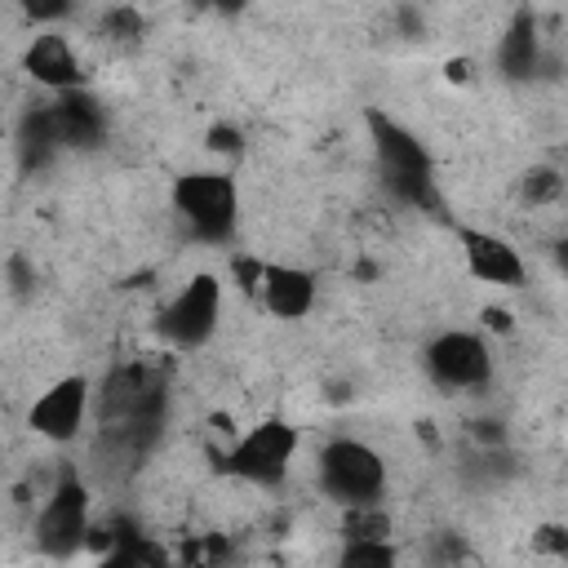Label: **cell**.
Instances as JSON below:
<instances>
[{
  "mask_svg": "<svg viewBox=\"0 0 568 568\" xmlns=\"http://www.w3.org/2000/svg\"><path fill=\"white\" fill-rule=\"evenodd\" d=\"M164 422V377L151 364H120L102 377L98 390V430L102 444L129 462L146 453Z\"/></svg>",
  "mask_w": 568,
  "mask_h": 568,
  "instance_id": "1",
  "label": "cell"
},
{
  "mask_svg": "<svg viewBox=\"0 0 568 568\" xmlns=\"http://www.w3.org/2000/svg\"><path fill=\"white\" fill-rule=\"evenodd\" d=\"M364 124H368L373 160H377L382 182L390 186V195H399L404 204H417V209H439L426 142L413 129H404L395 115H386V111H368Z\"/></svg>",
  "mask_w": 568,
  "mask_h": 568,
  "instance_id": "2",
  "label": "cell"
},
{
  "mask_svg": "<svg viewBox=\"0 0 568 568\" xmlns=\"http://www.w3.org/2000/svg\"><path fill=\"white\" fill-rule=\"evenodd\" d=\"M173 213L200 244H231L240 231V186L226 169H186L173 178Z\"/></svg>",
  "mask_w": 568,
  "mask_h": 568,
  "instance_id": "3",
  "label": "cell"
},
{
  "mask_svg": "<svg viewBox=\"0 0 568 568\" xmlns=\"http://www.w3.org/2000/svg\"><path fill=\"white\" fill-rule=\"evenodd\" d=\"M386 479H390L386 457L368 439L333 435L315 453V484L342 510H351V506H382Z\"/></svg>",
  "mask_w": 568,
  "mask_h": 568,
  "instance_id": "4",
  "label": "cell"
},
{
  "mask_svg": "<svg viewBox=\"0 0 568 568\" xmlns=\"http://www.w3.org/2000/svg\"><path fill=\"white\" fill-rule=\"evenodd\" d=\"M36 550L44 559H71L89 546V532H93V501H89V488L75 470H62L53 479V488L40 497V510H36Z\"/></svg>",
  "mask_w": 568,
  "mask_h": 568,
  "instance_id": "5",
  "label": "cell"
},
{
  "mask_svg": "<svg viewBox=\"0 0 568 568\" xmlns=\"http://www.w3.org/2000/svg\"><path fill=\"white\" fill-rule=\"evenodd\" d=\"M222 306H226V288L222 275L213 271H195L155 315V333L169 351H200L213 342L217 324H222Z\"/></svg>",
  "mask_w": 568,
  "mask_h": 568,
  "instance_id": "6",
  "label": "cell"
},
{
  "mask_svg": "<svg viewBox=\"0 0 568 568\" xmlns=\"http://www.w3.org/2000/svg\"><path fill=\"white\" fill-rule=\"evenodd\" d=\"M422 368L444 395H470L493 382V346L475 328H444L426 342Z\"/></svg>",
  "mask_w": 568,
  "mask_h": 568,
  "instance_id": "7",
  "label": "cell"
},
{
  "mask_svg": "<svg viewBox=\"0 0 568 568\" xmlns=\"http://www.w3.org/2000/svg\"><path fill=\"white\" fill-rule=\"evenodd\" d=\"M297 444H302V435H297L293 422L266 417V422L248 426V430L231 444L226 470H231L240 484H248V488H275V484L288 479L293 457H297Z\"/></svg>",
  "mask_w": 568,
  "mask_h": 568,
  "instance_id": "8",
  "label": "cell"
},
{
  "mask_svg": "<svg viewBox=\"0 0 568 568\" xmlns=\"http://www.w3.org/2000/svg\"><path fill=\"white\" fill-rule=\"evenodd\" d=\"M98 413V390L84 373H67L58 382H49L31 408H27V426L31 435H40L44 444H75L89 426V417Z\"/></svg>",
  "mask_w": 568,
  "mask_h": 568,
  "instance_id": "9",
  "label": "cell"
},
{
  "mask_svg": "<svg viewBox=\"0 0 568 568\" xmlns=\"http://www.w3.org/2000/svg\"><path fill=\"white\" fill-rule=\"evenodd\" d=\"M457 244H462V262H466V275L488 284V288H519L528 266H524V253L497 235V231H479V226H462L457 231Z\"/></svg>",
  "mask_w": 568,
  "mask_h": 568,
  "instance_id": "10",
  "label": "cell"
},
{
  "mask_svg": "<svg viewBox=\"0 0 568 568\" xmlns=\"http://www.w3.org/2000/svg\"><path fill=\"white\" fill-rule=\"evenodd\" d=\"M22 71H27L40 89H49V93L84 89V62H80V53H75V44H71L62 31H53V27H44V31H36V36L27 40V49H22Z\"/></svg>",
  "mask_w": 568,
  "mask_h": 568,
  "instance_id": "11",
  "label": "cell"
},
{
  "mask_svg": "<svg viewBox=\"0 0 568 568\" xmlns=\"http://www.w3.org/2000/svg\"><path fill=\"white\" fill-rule=\"evenodd\" d=\"M257 297H262L266 315H275V320H306V315L315 311V302H320V280H315V271H306V266L266 262V266H262Z\"/></svg>",
  "mask_w": 568,
  "mask_h": 568,
  "instance_id": "12",
  "label": "cell"
},
{
  "mask_svg": "<svg viewBox=\"0 0 568 568\" xmlns=\"http://www.w3.org/2000/svg\"><path fill=\"white\" fill-rule=\"evenodd\" d=\"M49 115H53V129L62 138V146H98L102 133H106V111L98 106V98L89 89H67V93H53L49 98Z\"/></svg>",
  "mask_w": 568,
  "mask_h": 568,
  "instance_id": "13",
  "label": "cell"
},
{
  "mask_svg": "<svg viewBox=\"0 0 568 568\" xmlns=\"http://www.w3.org/2000/svg\"><path fill=\"white\" fill-rule=\"evenodd\" d=\"M497 67L515 84L537 75V67H541V40H537V18L528 9L515 13L510 27L501 31V40H497Z\"/></svg>",
  "mask_w": 568,
  "mask_h": 568,
  "instance_id": "14",
  "label": "cell"
},
{
  "mask_svg": "<svg viewBox=\"0 0 568 568\" xmlns=\"http://www.w3.org/2000/svg\"><path fill=\"white\" fill-rule=\"evenodd\" d=\"M564 173L555 169V164H532V169H524L519 173V200L524 204H532V209H541V204H555L559 195H564Z\"/></svg>",
  "mask_w": 568,
  "mask_h": 568,
  "instance_id": "15",
  "label": "cell"
},
{
  "mask_svg": "<svg viewBox=\"0 0 568 568\" xmlns=\"http://www.w3.org/2000/svg\"><path fill=\"white\" fill-rule=\"evenodd\" d=\"M399 559V550L390 546V537H346V546H342V564H355V568H386V564H395Z\"/></svg>",
  "mask_w": 568,
  "mask_h": 568,
  "instance_id": "16",
  "label": "cell"
},
{
  "mask_svg": "<svg viewBox=\"0 0 568 568\" xmlns=\"http://www.w3.org/2000/svg\"><path fill=\"white\" fill-rule=\"evenodd\" d=\"M102 31H106L111 40H138V36L146 31V22H142V13H138V9L120 4V9H111V13L102 18Z\"/></svg>",
  "mask_w": 568,
  "mask_h": 568,
  "instance_id": "17",
  "label": "cell"
},
{
  "mask_svg": "<svg viewBox=\"0 0 568 568\" xmlns=\"http://www.w3.org/2000/svg\"><path fill=\"white\" fill-rule=\"evenodd\" d=\"M71 4H75V0H22V13H27V22H36V27H58V22L71 13Z\"/></svg>",
  "mask_w": 568,
  "mask_h": 568,
  "instance_id": "18",
  "label": "cell"
},
{
  "mask_svg": "<svg viewBox=\"0 0 568 568\" xmlns=\"http://www.w3.org/2000/svg\"><path fill=\"white\" fill-rule=\"evenodd\" d=\"M209 146H217V151H235V133H231V129H213V133H209Z\"/></svg>",
  "mask_w": 568,
  "mask_h": 568,
  "instance_id": "19",
  "label": "cell"
},
{
  "mask_svg": "<svg viewBox=\"0 0 568 568\" xmlns=\"http://www.w3.org/2000/svg\"><path fill=\"white\" fill-rule=\"evenodd\" d=\"M550 257H555V266H559V271L568 275V235H564V240H559V244L550 248Z\"/></svg>",
  "mask_w": 568,
  "mask_h": 568,
  "instance_id": "20",
  "label": "cell"
},
{
  "mask_svg": "<svg viewBox=\"0 0 568 568\" xmlns=\"http://www.w3.org/2000/svg\"><path fill=\"white\" fill-rule=\"evenodd\" d=\"M209 4H213L217 13H240V9L248 4V0H209Z\"/></svg>",
  "mask_w": 568,
  "mask_h": 568,
  "instance_id": "21",
  "label": "cell"
}]
</instances>
